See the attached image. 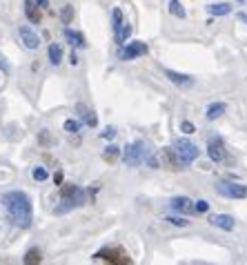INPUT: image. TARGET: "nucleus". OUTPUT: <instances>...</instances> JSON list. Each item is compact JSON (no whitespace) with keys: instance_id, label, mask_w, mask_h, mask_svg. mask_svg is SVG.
I'll return each mask as SVG.
<instances>
[{"instance_id":"1","label":"nucleus","mask_w":247,"mask_h":265,"mask_svg":"<svg viewBox=\"0 0 247 265\" xmlns=\"http://www.w3.org/2000/svg\"><path fill=\"white\" fill-rule=\"evenodd\" d=\"M0 203L7 210L9 221L14 223L20 230H29L32 227V218H34V210H32V201L25 192H7V194L0 196Z\"/></svg>"},{"instance_id":"2","label":"nucleus","mask_w":247,"mask_h":265,"mask_svg":"<svg viewBox=\"0 0 247 265\" xmlns=\"http://www.w3.org/2000/svg\"><path fill=\"white\" fill-rule=\"evenodd\" d=\"M87 201V192L78 185H60V203L54 207V214H67V212L82 207Z\"/></svg>"},{"instance_id":"3","label":"nucleus","mask_w":247,"mask_h":265,"mask_svg":"<svg viewBox=\"0 0 247 265\" xmlns=\"http://www.w3.org/2000/svg\"><path fill=\"white\" fill-rule=\"evenodd\" d=\"M94 258H100L109 265H134V258L122 247H100Z\"/></svg>"},{"instance_id":"4","label":"nucleus","mask_w":247,"mask_h":265,"mask_svg":"<svg viewBox=\"0 0 247 265\" xmlns=\"http://www.w3.org/2000/svg\"><path fill=\"white\" fill-rule=\"evenodd\" d=\"M174 149H176L178 158H181V160H183L185 165L194 163V160L198 158V154H200L198 145H194L192 140H187V138H178L176 143H174Z\"/></svg>"},{"instance_id":"5","label":"nucleus","mask_w":247,"mask_h":265,"mask_svg":"<svg viewBox=\"0 0 247 265\" xmlns=\"http://www.w3.org/2000/svg\"><path fill=\"white\" fill-rule=\"evenodd\" d=\"M149 47L143 43V40H132V43L127 45H120V49H118V58L120 60H134V58H141V56H147Z\"/></svg>"},{"instance_id":"6","label":"nucleus","mask_w":247,"mask_h":265,"mask_svg":"<svg viewBox=\"0 0 247 265\" xmlns=\"http://www.w3.org/2000/svg\"><path fill=\"white\" fill-rule=\"evenodd\" d=\"M145 158H147V147H145L143 140H138V143H130L125 147V163L130 165V167L141 165Z\"/></svg>"},{"instance_id":"7","label":"nucleus","mask_w":247,"mask_h":265,"mask_svg":"<svg viewBox=\"0 0 247 265\" xmlns=\"http://www.w3.org/2000/svg\"><path fill=\"white\" fill-rule=\"evenodd\" d=\"M216 192L220 196H227V199H247V187L240 183H229V181H218Z\"/></svg>"},{"instance_id":"8","label":"nucleus","mask_w":247,"mask_h":265,"mask_svg":"<svg viewBox=\"0 0 247 265\" xmlns=\"http://www.w3.org/2000/svg\"><path fill=\"white\" fill-rule=\"evenodd\" d=\"M18 36H20V40H23V47H25V49L36 51V49L40 47V36L36 34L34 29H29L27 25H23V27L18 29Z\"/></svg>"},{"instance_id":"9","label":"nucleus","mask_w":247,"mask_h":265,"mask_svg":"<svg viewBox=\"0 0 247 265\" xmlns=\"http://www.w3.org/2000/svg\"><path fill=\"white\" fill-rule=\"evenodd\" d=\"M207 154L209 158L214 160V163H220V160H225V143L220 136H212L207 140Z\"/></svg>"},{"instance_id":"10","label":"nucleus","mask_w":247,"mask_h":265,"mask_svg":"<svg viewBox=\"0 0 247 265\" xmlns=\"http://www.w3.org/2000/svg\"><path fill=\"white\" fill-rule=\"evenodd\" d=\"M161 156L165 158V165H167V167H172V169H176V171L185 169V163H183L181 158H178L176 149H172V147H165L163 152H161Z\"/></svg>"},{"instance_id":"11","label":"nucleus","mask_w":247,"mask_h":265,"mask_svg":"<svg viewBox=\"0 0 247 265\" xmlns=\"http://www.w3.org/2000/svg\"><path fill=\"white\" fill-rule=\"evenodd\" d=\"M165 76H167L169 82L178 87H192L194 85V78L187 76V74H181V71H174V69H165Z\"/></svg>"},{"instance_id":"12","label":"nucleus","mask_w":247,"mask_h":265,"mask_svg":"<svg viewBox=\"0 0 247 265\" xmlns=\"http://www.w3.org/2000/svg\"><path fill=\"white\" fill-rule=\"evenodd\" d=\"M209 223H212L214 227L225 230V232H231L234 230V225H236L234 216H229V214H214V216H209Z\"/></svg>"},{"instance_id":"13","label":"nucleus","mask_w":247,"mask_h":265,"mask_svg":"<svg viewBox=\"0 0 247 265\" xmlns=\"http://www.w3.org/2000/svg\"><path fill=\"white\" fill-rule=\"evenodd\" d=\"M169 205H172V210L183 212V214H194V203L189 201L187 196H174V199L169 201Z\"/></svg>"},{"instance_id":"14","label":"nucleus","mask_w":247,"mask_h":265,"mask_svg":"<svg viewBox=\"0 0 247 265\" xmlns=\"http://www.w3.org/2000/svg\"><path fill=\"white\" fill-rule=\"evenodd\" d=\"M25 16H27V20L34 25L43 23V14H40V7L36 5V0H25Z\"/></svg>"},{"instance_id":"15","label":"nucleus","mask_w":247,"mask_h":265,"mask_svg":"<svg viewBox=\"0 0 247 265\" xmlns=\"http://www.w3.org/2000/svg\"><path fill=\"white\" fill-rule=\"evenodd\" d=\"M76 114H78V116H80L87 125H89V127H96V114L91 112V109L87 107V105H82V103H78V105H76Z\"/></svg>"},{"instance_id":"16","label":"nucleus","mask_w":247,"mask_h":265,"mask_svg":"<svg viewBox=\"0 0 247 265\" xmlns=\"http://www.w3.org/2000/svg\"><path fill=\"white\" fill-rule=\"evenodd\" d=\"M63 36H65V40H69V45L71 47H85V36L78 34V31H74V29H63Z\"/></svg>"},{"instance_id":"17","label":"nucleus","mask_w":247,"mask_h":265,"mask_svg":"<svg viewBox=\"0 0 247 265\" xmlns=\"http://www.w3.org/2000/svg\"><path fill=\"white\" fill-rule=\"evenodd\" d=\"M225 109H227L225 103H212V105L207 107V112H205V118H207V121H216V118H220L225 114Z\"/></svg>"},{"instance_id":"18","label":"nucleus","mask_w":247,"mask_h":265,"mask_svg":"<svg viewBox=\"0 0 247 265\" xmlns=\"http://www.w3.org/2000/svg\"><path fill=\"white\" fill-rule=\"evenodd\" d=\"M207 14L209 16H227V14H231V5L229 3H212V5H207Z\"/></svg>"},{"instance_id":"19","label":"nucleus","mask_w":247,"mask_h":265,"mask_svg":"<svg viewBox=\"0 0 247 265\" xmlns=\"http://www.w3.org/2000/svg\"><path fill=\"white\" fill-rule=\"evenodd\" d=\"M23 263L25 265H40V263H43V252H40L38 247L27 249V254L23 256Z\"/></svg>"},{"instance_id":"20","label":"nucleus","mask_w":247,"mask_h":265,"mask_svg":"<svg viewBox=\"0 0 247 265\" xmlns=\"http://www.w3.org/2000/svg\"><path fill=\"white\" fill-rule=\"evenodd\" d=\"M49 62L51 65H60V62H63V49L56 43L49 45Z\"/></svg>"},{"instance_id":"21","label":"nucleus","mask_w":247,"mask_h":265,"mask_svg":"<svg viewBox=\"0 0 247 265\" xmlns=\"http://www.w3.org/2000/svg\"><path fill=\"white\" fill-rule=\"evenodd\" d=\"M130 34H132V27H130V25H127V23H122V27H120V29H118L116 34H114V38H116V45H118V47H120V45H125V40L130 38Z\"/></svg>"},{"instance_id":"22","label":"nucleus","mask_w":247,"mask_h":265,"mask_svg":"<svg viewBox=\"0 0 247 265\" xmlns=\"http://www.w3.org/2000/svg\"><path fill=\"white\" fill-rule=\"evenodd\" d=\"M118 156H120V147H118V145H107L105 152H102V158H105L107 163H114V160H118Z\"/></svg>"},{"instance_id":"23","label":"nucleus","mask_w":247,"mask_h":265,"mask_svg":"<svg viewBox=\"0 0 247 265\" xmlns=\"http://www.w3.org/2000/svg\"><path fill=\"white\" fill-rule=\"evenodd\" d=\"M169 14H172V16H176V18H185V16H187V14H185V7H183V3H181V0H169Z\"/></svg>"},{"instance_id":"24","label":"nucleus","mask_w":247,"mask_h":265,"mask_svg":"<svg viewBox=\"0 0 247 265\" xmlns=\"http://www.w3.org/2000/svg\"><path fill=\"white\" fill-rule=\"evenodd\" d=\"M122 23H125V20H122V9L114 7V9H111V27H114V34L122 27Z\"/></svg>"},{"instance_id":"25","label":"nucleus","mask_w":247,"mask_h":265,"mask_svg":"<svg viewBox=\"0 0 247 265\" xmlns=\"http://www.w3.org/2000/svg\"><path fill=\"white\" fill-rule=\"evenodd\" d=\"M63 127H65L69 134H76V132H80V129H82V125H80L78 121H65Z\"/></svg>"},{"instance_id":"26","label":"nucleus","mask_w":247,"mask_h":265,"mask_svg":"<svg viewBox=\"0 0 247 265\" xmlns=\"http://www.w3.org/2000/svg\"><path fill=\"white\" fill-rule=\"evenodd\" d=\"M71 16H74V7H71V5H65L63 12H60V18H63V23H69Z\"/></svg>"},{"instance_id":"27","label":"nucleus","mask_w":247,"mask_h":265,"mask_svg":"<svg viewBox=\"0 0 247 265\" xmlns=\"http://www.w3.org/2000/svg\"><path fill=\"white\" fill-rule=\"evenodd\" d=\"M207 210H209L207 201H196V203H194V212H196V214H205Z\"/></svg>"},{"instance_id":"28","label":"nucleus","mask_w":247,"mask_h":265,"mask_svg":"<svg viewBox=\"0 0 247 265\" xmlns=\"http://www.w3.org/2000/svg\"><path fill=\"white\" fill-rule=\"evenodd\" d=\"M165 221L174 223V225H178V227H187L189 225V221H185V218H181V216H165Z\"/></svg>"},{"instance_id":"29","label":"nucleus","mask_w":247,"mask_h":265,"mask_svg":"<svg viewBox=\"0 0 247 265\" xmlns=\"http://www.w3.org/2000/svg\"><path fill=\"white\" fill-rule=\"evenodd\" d=\"M47 176L49 174H47V169H45V167H36L34 169V179L36 181H47Z\"/></svg>"},{"instance_id":"30","label":"nucleus","mask_w":247,"mask_h":265,"mask_svg":"<svg viewBox=\"0 0 247 265\" xmlns=\"http://www.w3.org/2000/svg\"><path fill=\"white\" fill-rule=\"evenodd\" d=\"M181 129H183L185 134H194V132H196V125L189 123V121H183V123H181Z\"/></svg>"},{"instance_id":"31","label":"nucleus","mask_w":247,"mask_h":265,"mask_svg":"<svg viewBox=\"0 0 247 265\" xmlns=\"http://www.w3.org/2000/svg\"><path fill=\"white\" fill-rule=\"evenodd\" d=\"M100 136H102V138H114V136H116V129H114V127H107L105 132L100 134Z\"/></svg>"},{"instance_id":"32","label":"nucleus","mask_w":247,"mask_h":265,"mask_svg":"<svg viewBox=\"0 0 247 265\" xmlns=\"http://www.w3.org/2000/svg\"><path fill=\"white\" fill-rule=\"evenodd\" d=\"M54 181H56V185H63V171H56V174H54Z\"/></svg>"},{"instance_id":"33","label":"nucleus","mask_w":247,"mask_h":265,"mask_svg":"<svg viewBox=\"0 0 247 265\" xmlns=\"http://www.w3.org/2000/svg\"><path fill=\"white\" fill-rule=\"evenodd\" d=\"M69 62L71 65H78V54H76V51H71L69 54Z\"/></svg>"},{"instance_id":"34","label":"nucleus","mask_w":247,"mask_h":265,"mask_svg":"<svg viewBox=\"0 0 247 265\" xmlns=\"http://www.w3.org/2000/svg\"><path fill=\"white\" fill-rule=\"evenodd\" d=\"M36 5H38L40 9H47L49 7V0H36Z\"/></svg>"},{"instance_id":"35","label":"nucleus","mask_w":247,"mask_h":265,"mask_svg":"<svg viewBox=\"0 0 247 265\" xmlns=\"http://www.w3.org/2000/svg\"><path fill=\"white\" fill-rule=\"evenodd\" d=\"M238 20H240V23H245V25H247V14L240 12V14H238Z\"/></svg>"},{"instance_id":"36","label":"nucleus","mask_w":247,"mask_h":265,"mask_svg":"<svg viewBox=\"0 0 247 265\" xmlns=\"http://www.w3.org/2000/svg\"><path fill=\"white\" fill-rule=\"evenodd\" d=\"M0 67H3V69H7V62H5L3 58H0Z\"/></svg>"},{"instance_id":"37","label":"nucleus","mask_w":247,"mask_h":265,"mask_svg":"<svg viewBox=\"0 0 247 265\" xmlns=\"http://www.w3.org/2000/svg\"><path fill=\"white\" fill-rule=\"evenodd\" d=\"M238 3H247V0H238Z\"/></svg>"}]
</instances>
